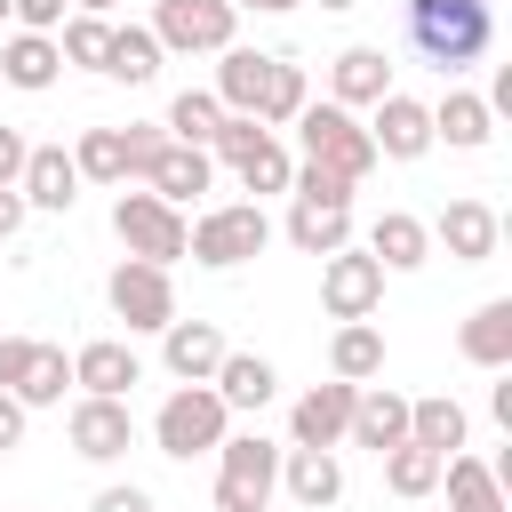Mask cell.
Segmentation results:
<instances>
[{"label":"cell","instance_id":"47","mask_svg":"<svg viewBox=\"0 0 512 512\" xmlns=\"http://www.w3.org/2000/svg\"><path fill=\"white\" fill-rule=\"evenodd\" d=\"M72 8H80V16H104V8H112V0H72Z\"/></svg>","mask_w":512,"mask_h":512},{"label":"cell","instance_id":"41","mask_svg":"<svg viewBox=\"0 0 512 512\" xmlns=\"http://www.w3.org/2000/svg\"><path fill=\"white\" fill-rule=\"evenodd\" d=\"M8 16H16L24 32H56V24H64V0H8Z\"/></svg>","mask_w":512,"mask_h":512},{"label":"cell","instance_id":"37","mask_svg":"<svg viewBox=\"0 0 512 512\" xmlns=\"http://www.w3.org/2000/svg\"><path fill=\"white\" fill-rule=\"evenodd\" d=\"M216 120H224V104H216L208 88H184V96L168 104V136H176V144H192V152H208Z\"/></svg>","mask_w":512,"mask_h":512},{"label":"cell","instance_id":"27","mask_svg":"<svg viewBox=\"0 0 512 512\" xmlns=\"http://www.w3.org/2000/svg\"><path fill=\"white\" fill-rule=\"evenodd\" d=\"M56 72H64V56H56V40H48V32H16V40L0 48V80H8V88H24V96L56 88Z\"/></svg>","mask_w":512,"mask_h":512},{"label":"cell","instance_id":"42","mask_svg":"<svg viewBox=\"0 0 512 512\" xmlns=\"http://www.w3.org/2000/svg\"><path fill=\"white\" fill-rule=\"evenodd\" d=\"M120 136H128V176H144V168H152V152L168 144V128H120Z\"/></svg>","mask_w":512,"mask_h":512},{"label":"cell","instance_id":"21","mask_svg":"<svg viewBox=\"0 0 512 512\" xmlns=\"http://www.w3.org/2000/svg\"><path fill=\"white\" fill-rule=\"evenodd\" d=\"M368 256H376L384 272H416V264L432 256V232H424V216H408V208H384V216L368 224Z\"/></svg>","mask_w":512,"mask_h":512},{"label":"cell","instance_id":"14","mask_svg":"<svg viewBox=\"0 0 512 512\" xmlns=\"http://www.w3.org/2000/svg\"><path fill=\"white\" fill-rule=\"evenodd\" d=\"M224 352H232V344H224L216 320H168V328H160V360H168L176 384H208V376L224 368Z\"/></svg>","mask_w":512,"mask_h":512},{"label":"cell","instance_id":"10","mask_svg":"<svg viewBox=\"0 0 512 512\" xmlns=\"http://www.w3.org/2000/svg\"><path fill=\"white\" fill-rule=\"evenodd\" d=\"M424 232H432V240H440L456 264H488V256L504 248V216H496L488 200H448V208H440Z\"/></svg>","mask_w":512,"mask_h":512},{"label":"cell","instance_id":"24","mask_svg":"<svg viewBox=\"0 0 512 512\" xmlns=\"http://www.w3.org/2000/svg\"><path fill=\"white\" fill-rule=\"evenodd\" d=\"M328 368H336V384H368V376H384V328H376V320H336V336H328Z\"/></svg>","mask_w":512,"mask_h":512},{"label":"cell","instance_id":"39","mask_svg":"<svg viewBox=\"0 0 512 512\" xmlns=\"http://www.w3.org/2000/svg\"><path fill=\"white\" fill-rule=\"evenodd\" d=\"M288 192H296V200H320V208H352V192H360V184H344V176H328V168H296V176H288Z\"/></svg>","mask_w":512,"mask_h":512},{"label":"cell","instance_id":"16","mask_svg":"<svg viewBox=\"0 0 512 512\" xmlns=\"http://www.w3.org/2000/svg\"><path fill=\"white\" fill-rule=\"evenodd\" d=\"M344 440L352 448H400L408 440V392H392V384H360L352 392V424H344Z\"/></svg>","mask_w":512,"mask_h":512},{"label":"cell","instance_id":"46","mask_svg":"<svg viewBox=\"0 0 512 512\" xmlns=\"http://www.w3.org/2000/svg\"><path fill=\"white\" fill-rule=\"evenodd\" d=\"M232 8H256V16H288V8H304V0H232Z\"/></svg>","mask_w":512,"mask_h":512},{"label":"cell","instance_id":"31","mask_svg":"<svg viewBox=\"0 0 512 512\" xmlns=\"http://www.w3.org/2000/svg\"><path fill=\"white\" fill-rule=\"evenodd\" d=\"M408 440H416V448H432V456H456V448H464V408H456L448 392L408 400Z\"/></svg>","mask_w":512,"mask_h":512},{"label":"cell","instance_id":"50","mask_svg":"<svg viewBox=\"0 0 512 512\" xmlns=\"http://www.w3.org/2000/svg\"><path fill=\"white\" fill-rule=\"evenodd\" d=\"M256 512H272V504H256Z\"/></svg>","mask_w":512,"mask_h":512},{"label":"cell","instance_id":"22","mask_svg":"<svg viewBox=\"0 0 512 512\" xmlns=\"http://www.w3.org/2000/svg\"><path fill=\"white\" fill-rule=\"evenodd\" d=\"M488 136H496V112H488L480 96L448 88V96L432 104V144H448V152H480Z\"/></svg>","mask_w":512,"mask_h":512},{"label":"cell","instance_id":"18","mask_svg":"<svg viewBox=\"0 0 512 512\" xmlns=\"http://www.w3.org/2000/svg\"><path fill=\"white\" fill-rule=\"evenodd\" d=\"M280 488H288V504L328 512V504L344 496V464H336V448H280Z\"/></svg>","mask_w":512,"mask_h":512},{"label":"cell","instance_id":"15","mask_svg":"<svg viewBox=\"0 0 512 512\" xmlns=\"http://www.w3.org/2000/svg\"><path fill=\"white\" fill-rule=\"evenodd\" d=\"M352 392H360V384H312V392L288 408V448H336L344 424H352Z\"/></svg>","mask_w":512,"mask_h":512},{"label":"cell","instance_id":"1","mask_svg":"<svg viewBox=\"0 0 512 512\" xmlns=\"http://www.w3.org/2000/svg\"><path fill=\"white\" fill-rule=\"evenodd\" d=\"M408 48L456 80L496 48V0H408Z\"/></svg>","mask_w":512,"mask_h":512},{"label":"cell","instance_id":"5","mask_svg":"<svg viewBox=\"0 0 512 512\" xmlns=\"http://www.w3.org/2000/svg\"><path fill=\"white\" fill-rule=\"evenodd\" d=\"M144 32L160 40V56H224L240 32V8L232 0H160Z\"/></svg>","mask_w":512,"mask_h":512},{"label":"cell","instance_id":"4","mask_svg":"<svg viewBox=\"0 0 512 512\" xmlns=\"http://www.w3.org/2000/svg\"><path fill=\"white\" fill-rule=\"evenodd\" d=\"M288 128H296V144H304V168H328V176H344V184H360V176L376 168V144H368V128H360L344 104H304Z\"/></svg>","mask_w":512,"mask_h":512},{"label":"cell","instance_id":"9","mask_svg":"<svg viewBox=\"0 0 512 512\" xmlns=\"http://www.w3.org/2000/svg\"><path fill=\"white\" fill-rule=\"evenodd\" d=\"M320 304H328V320H368V312L384 304V264H376L368 248L320 256Z\"/></svg>","mask_w":512,"mask_h":512},{"label":"cell","instance_id":"45","mask_svg":"<svg viewBox=\"0 0 512 512\" xmlns=\"http://www.w3.org/2000/svg\"><path fill=\"white\" fill-rule=\"evenodd\" d=\"M24 216H32V208H24V192H16V184H0V240H16V232H24Z\"/></svg>","mask_w":512,"mask_h":512},{"label":"cell","instance_id":"19","mask_svg":"<svg viewBox=\"0 0 512 512\" xmlns=\"http://www.w3.org/2000/svg\"><path fill=\"white\" fill-rule=\"evenodd\" d=\"M384 96H392V56H384V48L360 40V48H344V56L328 64V104L352 112V104H384Z\"/></svg>","mask_w":512,"mask_h":512},{"label":"cell","instance_id":"3","mask_svg":"<svg viewBox=\"0 0 512 512\" xmlns=\"http://www.w3.org/2000/svg\"><path fill=\"white\" fill-rule=\"evenodd\" d=\"M152 440H160V456H176V464L216 456V448L232 440V408L216 400V384H176V392L160 400V416H152Z\"/></svg>","mask_w":512,"mask_h":512},{"label":"cell","instance_id":"40","mask_svg":"<svg viewBox=\"0 0 512 512\" xmlns=\"http://www.w3.org/2000/svg\"><path fill=\"white\" fill-rule=\"evenodd\" d=\"M88 512H152V488H136V480H112V488H96V504Z\"/></svg>","mask_w":512,"mask_h":512},{"label":"cell","instance_id":"49","mask_svg":"<svg viewBox=\"0 0 512 512\" xmlns=\"http://www.w3.org/2000/svg\"><path fill=\"white\" fill-rule=\"evenodd\" d=\"M0 24H8V0H0Z\"/></svg>","mask_w":512,"mask_h":512},{"label":"cell","instance_id":"36","mask_svg":"<svg viewBox=\"0 0 512 512\" xmlns=\"http://www.w3.org/2000/svg\"><path fill=\"white\" fill-rule=\"evenodd\" d=\"M232 176H240L248 192H288V176H296V160H288V144H280V136L264 128V136H256V144H248V152L232 160Z\"/></svg>","mask_w":512,"mask_h":512},{"label":"cell","instance_id":"17","mask_svg":"<svg viewBox=\"0 0 512 512\" xmlns=\"http://www.w3.org/2000/svg\"><path fill=\"white\" fill-rule=\"evenodd\" d=\"M16 192H24V208H48V216H64V208L80 200V168H72V152H64V144H32V152H24V176H16Z\"/></svg>","mask_w":512,"mask_h":512},{"label":"cell","instance_id":"35","mask_svg":"<svg viewBox=\"0 0 512 512\" xmlns=\"http://www.w3.org/2000/svg\"><path fill=\"white\" fill-rule=\"evenodd\" d=\"M304 104H312V88H304V64L272 56V72H264V96H256V120H264V128H288Z\"/></svg>","mask_w":512,"mask_h":512},{"label":"cell","instance_id":"20","mask_svg":"<svg viewBox=\"0 0 512 512\" xmlns=\"http://www.w3.org/2000/svg\"><path fill=\"white\" fill-rule=\"evenodd\" d=\"M208 184H216V160H208V152H192V144H176V136H168V144L152 152V168H144V192H160L168 208L200 200Z\"/></svg>","mask_w":512,"mask_h":512},{"label":"cell","instance_id":"6","mask_svg":"<svg viewBox=\"0 0 512 512\" xmlns=\"http://www.w3.org/2000/svg\"><path fill=\"white\" fill-rule=\"evenodd\" d=\"M280 488V448L264 432H240L216 448V512H256Z\"/></svg>","mask_w":512,"mask_h":512},{"label":"cell","instance_id":"34","mask_svg":"<svg viewBox=\"0 0 512 512\" xmlns=\"http://www.w3.org/2000/svg\"><path fill=\"white\" fill-rule=\"evenodd\" d=\"M104 72H112V80H128V88H144V80L160 72V40H152L144 24H112V48H104Z\"/></svg>","mask_w":512,"mask_h":512},{"label":"cell","instance_id":"2","mask_svg":"<svg viewBox=\"0 0 512 512\" xmlns=\"http://www.w3.org/2000/svg\"><path fill=\"white\" fill-rule=\"evenodd\" d=\"M264 248H272V216H264L256 200H216V208H200L192 232H184V256H200L208 272L256 264Z\"/></svg>","mask_w":512,"mask_h":512},{"label":"cell","instance_id":"48","mask_svg":"<svg viewBox=\"0 0 512 512\" xmlns=\"http://www.w3.org/2000/svg\"><path fill=\"white\" fill-rule=\"evenodd\" d=\"M320 8H352V0H320Z\"/></svg>","mask_w":512,"mask_h":512},{"label":"cell","instance_id":"26","mask_svg":"<svg viewBox=\"0 0 512 512\" xmlns=\"http://www.w3.org/2000/svg\"><path fill=\"white\" fill-rule=\"evenodd\" d=\"M208 384H216L224 408H264V400L280 392V368H272L264 352H224V368H216Z\"/></svg>","mask_w":512,"mask_h":512},{"label":"cell","instance_id":"7","mask_svg":"<svg viewBox=\"0 0 512 512\" xmlns=\"http://www.w3.org/2000/svg\"><path fill=\"white\" fill-rule=\"evenodd\" d=\"M112 232H120L128 256H144V264H176L192 224H184V208H168L160 192H120V200H112Z\"/></svg>","mask_w":512,"mask_h":512},{"label":"cell","instance_id":"23","mask_svg":"<svg viewBox=\"0 0 512 512\" xmlns=\"http://www.w3.org/2000/svg\"><path fill=\"white\" fill-rule=\"evenodd\" d=\"M456 352H464L472 368H512V296H488V304L464 320Z\"/></svg>","mask_w":512,"mask_h":512},{"label":"cell","instance_id":"12","mask_svg":"<svg viewBox=\"0 0 512 512\" xmlns=\"http://www.w3.org/2000/svg\"><path fill=\"white\" fill-rule=\"evenodd\" d=\"M72 456H88V464H112V456H128L136 448V416H128V400H72Z\"/></svg>","mask_w":512,"mask_h":512},{"label":"cell","instance_id":"32","mask_svg":"<svg viewBox=\"0 0 512 512\" xmlns=\"http://www.w3.org/2000/svg\"><path fill=\"white\" fill-rule=\"evenodd\" d=\"M440 464H448V456H432V448L400 440V448H384V488H392L400 504H424V496L440 488Z\"/></svg>","mask_w":512,"mask_h":512},{"label":"cell","instance_id":"8","mask_svg":"<svg viewBox=\"0 0 512 512\" xmlns=\"http://www.w3.org/2000/svg\"><path fill=\"white\" fill-rule=\"evenodd\" d=\"M104 296H112V312H120L136 336H160V328L176 320V280H168V264L120 256V264H112V280H104Z\"/></svg>","mask_w":512,"mask_h":512},{"label":"cell","instance_id":"28","mask_svg":"<svg viewBox=\"0 0 512 512\" xmlns=\"http://www.w3.org/2000/svg\"><path fill=\"white\" fill-rule=\"evenodd\" d=\"M288 240L304 256H336L352 248V208H320V200H288Z\"/></svg>","mask_w":512,"mask_h":512},{"label":"cell","instance_id":"43","mask_svg":"<svg viewBox=\"0 0 512 512\" xmlns=\"http://www.w3.org/2000/svg\"><path fill=\"white\" fill-rule=\"evenodd\" d=\"M24 152H32V144H24V128H8V120H0V184H16V176H24Z\"/></svg>","mask_w":512,"mask_h":512},{"label":"cell","instance_id":"38","mask_svg":"<svg viewBox=\"0 0 512 512\" xmlns=\"http://www.w3.org/2000/svg\"><path fill=\"white\" fill-rule=\"evenodd\" d=\"M104 48H112V24L104 16H64V40H56L64 64H96L104 72Z\"/></svg>","mask_w":512,"mask_h":512},{"label":"cell","instance_id":"11","mask_svg":"<svg viewBox=\"0 0 512 512\" xmlns=\"http://www.w3.org/2000/svg\"><path fill=\"white\" fill-rule=\"evenodd\" d=\"M72 384H80L88 400H128V392L144 384V360H136L128 336H96V344L72 352Z\"/></svg>","mask_w":512,"mask_h":512},{"label":"cell","instance_id":"30","mask_svg":"<svg viewBox=\"0 0 512 512\" xmlns=\"http://www.w3.org/2000/svg\"><path fill=\"white\" fill-rule=\"evenodd\" d=\"M264 72H272V56H256V48H224V64H216V104L224 112H248L256 120V96H264Z\"/></svg>","mask_w":512,"mask_h":512},{"label":"cell","instance_id":"44","mask_svg":"<svg viewBox=\"0 0 512 512\" xmlns=\"http://www.w3.org/2000/svg\"><path fill=\"white\" fill-rule=\"evenodd\" d=\"M24 416H32V408H16V400L0 392V456H8V448H24Z\"/></svg>","mask_w":512,"mask_h":512},{"label":"cell","instance_id":"25","mask_svg":"<svg viewBox=\"0 0 512 512\" xmlns=\"http://www.w3.org/2000/svg\"><path fill=\"white\" fill-rule=\"evenodd\" d=\"M64 384H72V352H64V344H32V360H24L16 384H8V400H16V408H56Z\"/></svg>","mask_w":512,"mask_h":512},{"label":"cell","instance_id":"33","mask_svg":"<svg viewBox=\"0 0 512 512\" xmlns=\"http://www.w3.org/2000/svg\"><path fill=\"white\" fill-rule=\"evenodd\" d=\"M72 168H80V184H128V136L120 128H80Z\"/></svg>","mask_w":512,"mask_h":512},{"label":"cell","instance_id":"29","mask_svg":"<svg viewBox=\"0 0 512 512\" xmlns=\"http://www.w3.org/2000/svg\"><path fill=\"white\" fill-rule=\"evenodd\" d=\"M440 480H448V512H512L504 504V480L488 472V456H448Z\"/></svg>","mask_w":512,"mask_h":512},{"label":"cell","instance_id":"13","mask_svg":"<svg viewBox=\"0 0 512 512\" xmlns=\"http://www.w3.org/2000/svg\"><path fill=\"white\" fill-rule=\"evenodd\" d=\"M368 144H376V160H424L432 152V104H416V96H384L376 104V120H368Z\"/></svg>","mask_w":512,"mask_h":512}]
</instances>
